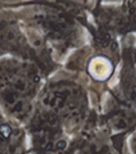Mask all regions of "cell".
Masks as SVG:
<instances>
[{
	"label": "cell",
	"mask_w": 136,
	"mask_h": 154,
	"mask_svg": "<svg viewBox=\"0 0 136 154\" xmlns=\"http://www.w3.org/2000/svg\"><path fill=\"white\" fill-rule=\"evenodd\" d=\"M39 75L34 65L14 57L0 60V108L15 121L31 116Z\"/></svg>",
	"instance_id": "obj_1"
},
{
	"label": "cell",
	"mask_w": 136,
	"mask_h": 154,
	"mask_svg": "<svg viewBox=\"0 0 136 154\" xmlns=\"http://www.w3.org/2000/svg\"><path fill=\"white\" fill-rule=\"evenodd\" d=\"M43 101L46 107L59 115L74 116L81 111L83 96L74 84H59L47 91Z\"/></svg>",
	"instance_id": "obj_2"
},
{
	"label": "cell",
	"mask_w": 136,
	"mask_h": 154,
	"mask_svg": "<svg viewBox=\"0 0 136 154\" xmlns=\"http://www.w3.org/2000/svg\"><path fill=\"white\" fill-rule=\"evenodd\" d=\"M27 49L26 38L14 16L0 11V55L23 56Z\"/></svg>",
	"instance_id": "obj_3"
},
{
	"label": "cell",
	"mask_w": 136,
	"mask_h": 154,
	"mask_svg": "<svg viewBox=\"0 0 136 154\" xmlns=\"http://www.w3.org/2000/svg\"><path fill=\"white\" fill-rule=\"evenodd\" d=\"M77 154H120L117 149L101 140H92L79 149Z\"/></svg>",
	"instance_id": "obj_4"
},
{
	"label": "cell",
	"mask_w": 136,
	"mask_h": 154,
	"mask_svg": "<svg viewBox=\"0 0 136 154\" xmlns=\"http://www.w3.org/2000/svg\"><path fill=\"white\" fill-rule=\"evenodd\" d=\"M132 116L127 111L121 110L113 116L110 120V123L114 129L123 130L127 129L131 124Z\"/></svg>",
	"instance_id": "obj_5"
},
{
	"label": "cell",
	"mask_w": 136,
	"mask_h": 154,
	"mask_svg": "<svg viewBox=\"0 0 136 154\" xmlns=\"http://www.w3.org/2000/svg\"><path fill=\"white\" fill-rule=\"evenodd\" d=\"M127 91L130 98L136 102V76L132 75L129 78V81L127 82Z\"/></svg>",
	"instance_id": "obj_6"
},
{
	"label": "cell",
	"mask_w": 136,
	"mask_h": 154,
	"mask_svg": "<svg viewBox=\"0 0 136 154\" xmlns=\"http://www.w3.org/2000/svg\"><path fill=\"white\" fill-rule=\"evenodd\" d=\"M128 147L131 154H136V133H134L130 140Z\"/></svg>",
	"instance_id": "obj_7"
},
{
	"label": "cell",
	"mask_w": 136,
	"mask_h": 154,
	"mask_svg": "<svg viewBox=\"0 0 136 154\" xmlns=\"http://www.w3.org/2000/svg\"><path fill=\"white\" fill-rule=\"evenodd\" d=\"M131 14H132V19H133V20H134V22H135V23H136V11L133 12Z\"/></svg>",
	"instance_id": "obj_8"
},
{
	"label": "cell",
	"mask_w": 136,
	"mask_h": 154,
	"mask_svg": "<svg viewBox=\"0 0 136 154\" xmlns=\"http://www.w3.org/2000/svg\"><path fill=\"white\" fill-rule=\"evenodd\" d=\"M3 120V117H2V110H1V108H0V122Z\"/></svg>",
	"instance_id": "obj_9"
}]
</instances>
